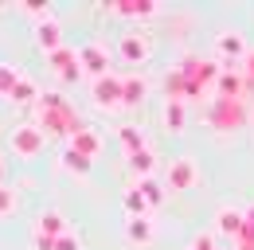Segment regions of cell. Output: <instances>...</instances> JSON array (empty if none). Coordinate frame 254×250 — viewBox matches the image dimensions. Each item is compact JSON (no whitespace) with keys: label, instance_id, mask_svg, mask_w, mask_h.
<instances>
[{"label":"cell","instance_id":"obj_1","mask_svg":"<svg viewBox=\"0 0 254 250\" xmlns=\"http://www.w3.org/2000/svg\"><path fill=\"white\" fill-rule=\"evenodd\" d=\"M39 129L43 133H78V129H86V125L78 122V114L70 110V106H43V114H39Z\"/></svg>","mask_w":254,"mask_h":250},{"label":"cell","instance_id":"obj_2","mask_svg":"<svg viewBox=\"0 0 254 250\" xmlns=\"http://www.w3.org/2000/svg\"><path fill=\"white\" fill-rule=\"evenodd\" d=\"M207 122L215 129H239L247 122V110H243V98H215L211 110H207Z\"/></svg>","mask_w":254,"mask_h":250},{"label":"cell","instance_id":"obj_3","mask_svg":"<svg viewBox=\"0 0 254 250\" xmlns=\"http://www.w3.org/2000/svg\"><path fill=\"white\" fill-rule=\"evenodd\" d=\"M94 102L98 106H114V102H122V94H126V78H118V74H102L94 78Z\"/></svg>","mask_w":254,"mask_h":250},{"label":"cell","instance_id":"obj_4","mask_svg":"<svg viewBox=\"0 0 254 250\" xmlns=\"http://www.w3.org/2000/svg\"><path fill=\"white\" fill-rule=\"evenodd\" d=\"M12 149L20 156H35L43 149V129H39V125H20V129L12 133Z\"/></svg>","mask_w":254,"mask_h":250},{"label":"cell","instance_id":"obj_5","mask_svg":"<svg viewBox=\"0 0 254 250\" xmlns=\"http://www.w3.org/2000/svg\"><path fill=\"white\" fill-rule=\"evenodd\" d=\"M191 184H195V164H191L188 156L172 160V164H168V188H172V191H188Z\"/></svg>","mask_w":254,"mask_h":250},{"label":"cell","instance_id":"obj_6","mask_svg":"<svg viewBox=\"0 0 254 250\" xmlns=\"http://www.w3.org/2000/svg\"><path fill=\"white\" fill-rule=\"evenodd\" d=\"M47 62L63 74L66 82H70V78H78V70H82V62H78V51H74V47H59V51H51Z\"/></svg>","mask_w":254,"mask_h":250},{"label":"cell","instance_id":"obj_7","mask_svg":"<svg viewBox=\"0 0 254 250\" xmlns=\"http://www.w3.org/2000/svg\"><path fill=\"white\" fill-rule=\"evenodd\" d=\"M78 62H82V70H90L94 78L110 74V59H106V51H102L98 43H86V47H78Z\"/></svg>","mask_w":254,"mask_h":250},{"label":"cell","instance_id":"obj_8","mask_svg":"<svg viewBox=\"0 0 254 250\" xmlns=\"http://www.w3.org/2000/svg\"><path fill=\"white\" fill-rule=\"evenodd\" d=\"M215 90H219V98H243V94H247V78H243V70L227 66V70L219 74V82H215Z\"/></svg>","mask_w":254,"mask_h":250},{"label":"cell","instance_id":"obj_9","mask_svg":"<svg viewBox=\"0 0 254 250\" xmlns=\"http://www.w3.org/2000/svg\"><path fill=\"white\" fill-rule=\"evenodd\" d=\"M35 43H39L47 55L59 51V47H63V31H59V24H55V20H39V24H35Z\"/></svg>","mask_w":254,"mask_h":250},{"label":"cell","instance_id":"obj_10","mask_svg":"<svg viewBox=\"0 0 254 250\" xmlns=\"http://www.w3.org/2000/svg\"><path fill=\"white\" fill-rule=\"evenodd\" d=\"M215 223H219V235H227V239L235 243V235H239V231L247 227V211H235V207H223Z\"/></svg>","mask_w":254,"mask_h":250},{"label":"cell","instance_id":"obj_11","mask_svg":"<svg viewBox=\"0 0 254 250\" xmlns=\"http://www.w3.org/2000/svg\"><path fill=\"white\" fill-rule=\"evenodd\" d=\"M110 12H118V16H153L157 0H114Z\"/></svg>","mask_w":254,"mask_h":250},{"label":"cell","instance_id":"obj_12","mask_svg":"<svg viewBox=\"0 0 254 250\" xmlns=\"http://www.w3.org/2000/svg\"><path fill=\"white\" fill-rule=\"evenodd\" d=\"M35 231H39V235H51V239H63V235H66V219L59 215V211H43Z\"/></svg>","mask_w":254,"mask_h":250},{"label":"cell","instance_id":"obj_13","mask_svg":"<svg viewBox=\"0 0 254 250\" xmlns=\"http://www.w3.org/2000/svg\"><path fill=\"white\" fill-rule=\"evenodd\" d=\"M70 149H78L82 156H98L102 141H98V133H90V129H78V133L70 137Z\"/></svg>","mask_w":254,"mask_h":250},{"label":"cell","instance_id":"obj_14","mask_svg":"<svg viewBox=\"0 0 254 250\" xmlns=\"http://www.w3.org/2000/svg\"><path fill=\"white\" fill-rule=\"evenodd\" d=\"M118 51H122L126 62H141L145 59V39H141V35H122V47H118Z\"/></svg>","mask_w":254,"mask_h":250},{"label":"cell","instance_id":"obj_15","mask_svg":"<svg viewBox=\"0 0 254 250\" xmlns=\"http://www.w3.org/2000/svg\"><path fill=\"white\" fill-rule=\"evenodd\" d=\"M126 235H129V243L145 247V243L153 239V223H149V219H129V223H126Z\"/></svg>","mask_w":254,"mask_h":250},{"label":"cell","instance_id":"obj_16","mask_svg":"<svg viewBox=\"0 0 254 250\" xmlns=\"http://www.w3.org/2000/svg\"><path fill=\"white\" fill-rule=\"evenodd\" d=\"M215 47H219L223 55H235V59L247 51V43H243V35H239V31H223L219 39H215Z\"/></svg>","mask_w":254,"mask_h":250},{"label":"cell","instance_id":"obj_17","mask_svg":"<svg viewBox=\"0 0 254 250\" xmlns=\"http://www.w3.org/2000/svg\"><path fill=\"white\" fill-rule=\"evenodd\" d=\"M145 94H149L145 78H137V74H126V94H122V102H126V106H137Z\"/></svg>","mask_w":254,"mask_h":250},{"label":"cell","instance_id":"obj_18","mask_svg":"<svg viewBox=\"0 0 254 250\" xmlns=\"http://www.w3.org/2000/svg\"><path fill=\"white\" fill-rule=\"evenodd\" d=\"M184 122H188L184 102H168V106H164V125H168L172 133H180V129H184Z\"/></svg>","mask_w":254,"mask_h":250},{"label":"cell","instance_id":"obj_19","mask_svg":"<svg viewBox=\"0 0 254 250\" xmlns=\"http://www.w3.org/2000/svg\"><path fill=\"white\" fill-rule=\"evenodd\" d=\"M8 98H12V102H20V106H28V102H35V98H43V94L35 90L32 78H20V82H16V90L8 94Z\"/></svg>","mask_w":254,"mask_h":250},{"label":"cell","instance_id":"obj_20","mask_svg":"<svg viewBox=\"0 0 254 250\" xmlns=\"http://www.w3.org/2000/svg\"><path fill=\"white\" fill-rule=\"evenodd\" d=\"M122 145L129 149V156L145 149V137H141V129H137V125H122Z\"/></svg>","mask_w":254,"mask_h":250},{"label":"cell","instance_id":"obj_21","mask_svg":"<svg viewBox=\"0 0 254 250\" xmlns=\"http://www.w3.org/2000/svg\"><path fill=\"white\" fill-rule=\"evenodd\" d=\"M63 168H70V172H82V176H86V172H90V156H82L78 149H66V153H63Z\"/></svg>","mask_w":254,"mask_h":250},{"label":"cell","instance_id":"obj_22","mask_svg":"<svg viewBox=\"0 0 254 250\" xmlns=\"http://www.w3.org/2000/svg\"><path fill=\"white\" fill-rule=\"evenodd\" d=\"M126 211H129V219H145V211H149V203H145V195L137 188L126 191Z\"/></svg>","mask_w":254,"mask_h":250},{"label":"cell","instance_id":"obj_23","mask_svg":"<svg viewBox=\"0 0 254 250\" xmlns=\"http://www.w3.org/2000/svg\"><path fill=\"white\" fill-rule=\"evenodd\" d=\"M137 191L145 195V203H149V207H157L160 199H164V191H160V184H157V180H149V176H145V180L137 184Z\"/></svg>","mask_w":254,"mask_h":250},{"label":"cell","instance_id":"obj_24","mask_svg":"<svg viewBox=\"0 0 254 250\" xmlns=\"http://www.w3.org/2000/svg\"><path fill=\"white\" fill-rule=\"evenodd\" d=\"M129 164H133V172H137V176L145 180V176L153 172V153H149V149H141V153H133V156H129Z\"/></svg>","mask_w":254,"mask_h":250},{"label":"cell","instance_id":"obj_25","mask_svg":"<svg viewBox=\"0 0 254 250\" xmlns=\"http://www.w3.org/2000/svg\"><path fill=\"white\" fill-rule=\"evenodd\" d=\"M20 78H24V74H20L16 66H0V94H12Z\"/></svg>","mask_w":254,"mask_h":250},{"label":"cell","instance_id":"obj_26","mask_svg":"<svg viewBox=\"0 0 254 250\" xmlns=\"http://www.w3.org/2000/svg\"><path fill=\"white\" fill-rule=\"evenodd\" d=\"M235 250H254V231L251 227H243V231L235 235Z\"/></svg>","mask_w":254,"mask_h":250},{"label":"cell","instance_id":"obj_27","mask_svg":"<svg viewBox=\"0 0 254 250\" xmlns=\"http://www.w3.org/2000/svg\"><path fill=\"white\" fill-rule=\"evenodd\" d=\"M24 8H28L32 16H39V20H51V16H47V4H43V0H24Z\"/></svg>","mask_w":254,"mask_h":250},{"label":"cell","instance_id":"obj_28","mask_svg":"<svg viewBox=\"0 0 254 250\" xmlns=\"http://www.w3.org/2000/svg\"><path fill=\"white\" fill-rule=\"evenodd\" d=\"M188 250H215V239H211V235H195Z\"/></svg>","mask_w":254,"mask_h":250},{"label":"cell","instance_id":"obj_29","mask_svg":"<svg viewBox=\"0 0 254 250\" xmlns=\"http://www.w3.org/2000/svg\"><path fill=\"white\" fill-rule=\"evenodd\" d=\"M39 106H66V98H63V94H55V90H47L43 98H39Z\"/></svg>","mask_w":254,"mask_h":250},{"label":"cell","instance_id":"obj_30","mask_svg":"<svg viewBox=\"0 0 254 250\" xmlns=\"http://www.w3.org/2000/svg\"><path fill=\"white\" fill-rule=\"evenodd\" d=\"M55 250H78V239H74V235H63V239H55Z\"/></svg>","mask_w":254,"mask_h":250},{"label":"cell","instance_id":"obj_31","mask_svg":"<svg viewBox=\"0 0 254 250\" xmlns=\"http://www.w3.org/2000/svg\"><path fill=\"white\" fill-rule=\"evenodd\" d=\"M35 250H55V239H51V235H39V231H35Z\"/></svg>","mask_w":254,"mask_h":250},{"label":"cell","instance_id":"obj_32","mask_svg":"<svg viewBox=\"0 0 254 250\" xmlns=\"http://www.w3.org/2000/svg\"><path fill=\"white\" fill-rule=\"evenodd\" d=\"M247 94H254V51L247 55Z\"/></svg>","mask_w":254,"mask_h":250},{"label":"cell","instance_id":"obj_33","mask_svg":"<svg viewBox=\"0 0 254 250\" xmlns=\"http://www.w3.org/2000/svg\"><path fill=\"white\" fill-rule=\"evenodd\" d=\"M12 203H16V195H12V191H4V188H0V215H4V211H12Z\"/></svg>","mask_w":254,"mask_h":250},{"label":"cell","instance_id":"obj_34","mask_svg":"<svg viewBox=\"0 0 254 250\" xmlns=\"http://www.w3.org/2000/svg\"><path fill=\"white\" fill-rule=\"evenodd\" d=\"M247 227H251V231H254V207H251V211H247Z\"/></svg>","mask_w":254,"mask_h":250},{"label":"cell","instance_id":"obj_35","mask_svg":"<svg viewBox=\"0 0 254 250\" xmlns=\"http://www.w3.org/2000/svg\"><path fill=\"white\" fill-rule=\"evenodd\" d=\"M0 176H4V164H0Z\"/></svg>","mask_w":254,"mask_h":250}]
</instances>
